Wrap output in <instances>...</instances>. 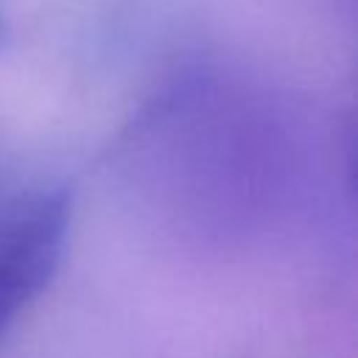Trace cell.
<instances>
[{
	"instance_id": "obj_1",
	"label": "cell",
	"mask_w": 358,
	"mask_h": 358,
	"mask_svg": "<svg viewBox=\"0 0 358 358\" xmlns=\"http://www.w3.org/2000/svg\"><path fill=\"white\" fill-rule=\"evenodd\" d=\"M70 227L62 187L28 190L0 210V338L53 280Z\"/></svg>"
}]
</instances>
